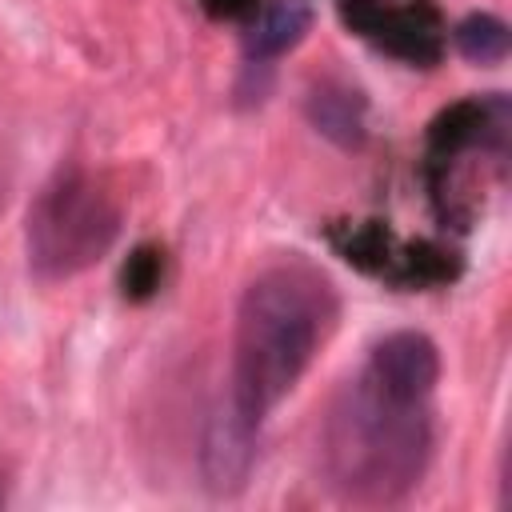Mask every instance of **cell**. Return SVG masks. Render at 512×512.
I'll return each mask as SVG.
<instances>
[{"label": "cell", "instance_id": "cell-1", "mask_svg": "<svg viewBox=\"0 0 512 512\" xmlns=\"http://www.w3.org/2000/svg\"><path fill=\"white\" fill-rule=\"evenodd\" d=\"M340 296L332 280L308 260H280L264 268L240 296L228 400L252 424L300 384L320 344L332 336Z\"/></svg>", "mask_w": 512, "mask_h": 512}, {"label": "cell", "instance_id": "cell-2", "mask_svg": "<svg viewBox=\"0 0 512 512\" xmlns=\"http://www.w3.org/2000/svg\"><path fill=\"white\" fill-rule=\"evenodd\" d=\"M432 408L396 396L364 368L336 392L320 428V468L328 488L364 508L400 504L428 472Z\"/></svg>", "mask_w": 512, "mask_h": 512}, {"label": "cell", "instance_id": "cell-3", "mask_svg": "<svg viewBox=\"0 0 512 512\" xmlns=\"http://www.w3.org/2000/svg\"><path fill=\"white\" fill-rule=\"evenodd\" d=\"M124 208L116 192L80 164L56 168L36 192L24 220V252L32 276L56 284L100 264L120 240Z\"/></svg>", "mask_w": 512, "mask_h": 512}, {"label": "cell", "instance_id": "cell-4", "mask_svg": "<svg viewBox=\"0 0 512 512\" xmlns=\"http://www.w3.org/2000/svg\"><path fill=\"white\" fill-rule=\"evenodd\" d=\"M340 16L348 20L352 32H360L368 44H376L380 52L412 64V68H428L444 56V36H440V20L432 12V4L416 0V4H392V0H336Z\"/></svg>", "mask_w": 512, "mask_h": 512}, {"label": "cell", "instance_id": "cell-5", "mask_svg": "<svg viewBox=\"0 0 512 512\" xmlns=\"http://www.w3.org/2000/svg\"><path fill=\"white\" fill-rule=\"evenodd\" d=\"M504 148H508V100L500 92L460 100L428 124V152H424L428 184H436L468 152L504 156Z\"/></svg>", "mask_w": 512, "mask_h": 512}, {"label": "cell", "instance_id": "cell-6", "mask_svg": "<svg viewBox=\"0 0 512 512\" xmlns=\"http://www.w3.org/2000/svg\"><path fill=\"white\" fill-rule=\"evenodd\" d=\"M256 440L260 424L236 412L228 396L208 412L200 432V480L212 496H236L248 484L256 464Z\"/></svg>", "mask_w": 512, "mask_h": 512}, {"label": "cell", "instance_id": "cell-7", "mask_svg": "<svg viewBox=\"0 0 512 512\" xmlns=\"http://www.w3.org/2000/svg\"><path fill=\"white\" fill-rule=\"evenodd\" d=\"M364 372L396 396L428 400L440 380V348L432 344V336H424L416 328H400L372 344Z\"/></svg>", "mask_w": 512, "mask_h": 512}, {"label": "cell", "instance_id": "cell-8", "mask_svg": "<svg viewBox=\"0 0 512 512\" xmlns=\"http://www.w3.org/2000/svg\"><path fill=\"white\" fill-rule=\"evenodd\" d=\"M304 116L320 136L340 148H360L368 140V100L344 80H316L304 96Z\"/></svg>", "mask_w": 512, "mask_h": 512}, {"label": "cell", "instance_id": "cell-9", "mask_svg": "<svg viewBox=\"0 0 512 512\" xmlns=\"http://www.w3.org/2000/svg\"><path fill=\"white\" fill-rule=\"evenodd\" d=\"M312 28V4L308 0H264L252 12V24L244 32L248 64H264L296 48Z\"/></svg>", "mask_w": 512, "mask_h": 512}, {"label": "cell", "instance_id": "cell-10", "mask_svg": "<svg viewBox=\"0 0 512 512\" xmlns=\"http://www.w3.org/2000/svg\"><path fill=\"white\" fill-rule=\"evenodd\" d=\"M460 276V256L448 244L436 240H416V244H396L388 284L396 288H444Z\"/></svg>", "mask_w": 512, "mask_h": 512}, {"label": "cell", "instance_id": "cell-11", "mask_svg": "<svg viewBox=\"0 0 512 512\" xmlns=\"http://www.w3.org/2000/svg\"><path fill=\"white\" fill-rule=\"evenodd\" d=\"M328 244L360 272L368 276H388L392 268V256H396V236L388 232V224L380 220H344V224H332L328 228Z\"/></svg>", "mask_w": 512, "mask_h": 512}, {"label": "cell", "instance_id": "cell-12", "mask_svg": "<svg viewBox=\"0 0 512 512\" xmlns=\"http://www.w3.org/2000/svg\"><path fill=\"white\" fill-rule=\"evenodd\" d=\"M452 40H456L460 56L472 60V64H500L508 56V24L500 16H492V12L464 16L456 24Z\"/></svg>", "mask_w": 512, "mask_h": 512}, {"label": "cell", "instance_id": "cell-13", "mask_svg": "<svg viewBox=\"0 0 512 512\" xmlns=\"http://www.w3.org/2000/svg\"><path fill=\"white\" fill-rule=\"evenodd\" d=\"M160 284H164V248L156 244L132 248V256L120 268V292L128 300H148L160 292Z\"/></svg>", "mask_w": 512, "mask_h": 512}, {"label": "cell", "instance_id": "cell-14", "mask_svg": "<svg viewBox=\"0 0 512 512\" xmlns=\"http://www.w3.org/2000/svg\"><path fill=\"white\" fill-rule=\"evenodd\" d=\"M200 8L216 20H240V16H252L260 0H200Z\"/></svg>", "mask_w": 512, "mask_h": 512}, {"label": "cell", "instance_id": "cell-15", "mask_svg": "<svg viewBox=\"0 0 512 512\" xmlns=\"http://www.w3.org/2000/svg\"><path fill=\"white\" fill-rule=\"evenodd\" d=\"M0 208H4V176H0Z\"/></svg>", "mask_w": 512, "mask_h": 512}]
</instances>
